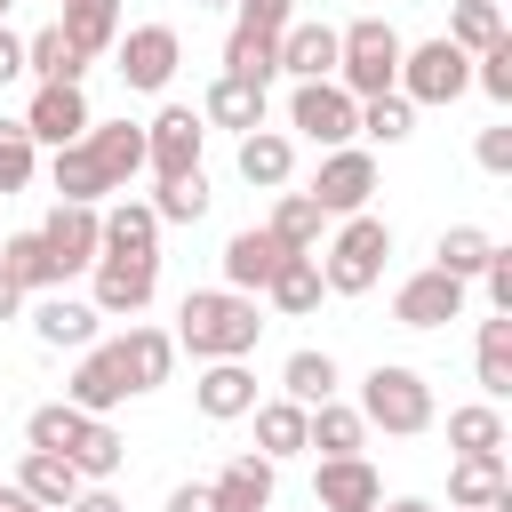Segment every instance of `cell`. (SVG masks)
Wrapping results in <instances>:
<instances>
[{
	"mask_svg": "<svg viewBox=\"0 0 512 512\" xmlns=\"http://www.w3.org/2000/svg\"><path fill=\"white\" fill-rule=\"evenodd\" d=\"M136 168H144V128H128V120H96L80 144H64V152H56L48 184H56V200L96 208L104 192H128V176H136Z\"/></svg>",
	"mask_w": 512,
	"mask_h": 512,
	"instance_id": "1",
	"label": "cell"
},
{
	"mask_svg": "<svg viewBox=\"0 0 512 512\" xmlns=\"http://www.w3.org/2000/svg\"><path fill=\"white\" fill-rule=\"evenodd\" d=\"M256 336H264V312L256 296H232V288H192L176 312V344L192 360H248Z\"/></svg>",
	"mask_w": 512,
	"mask_h": 512,
	"instance_id": "2",
	"label": "cell"
},
{
	"mask_svg": "<svg viewBox=\"0 0 512 512\" xmlns=\"http://www.w3.org/2000/svg\"><path fill=\"white\" fill-rule=\"evenodd\" d=\"M360 424H376V432H392V440L432 432V384H424V368L376 360V368L360 376Z\"/></svg>",
	"mask_w": 512,
	"mask_h": 512,
	"instance_id": "3",
	"label": "cell"
},
{
	"mask_svg": "<svg viewBox=\"0 0 512 512\" xmlns=\"http://www.w3.org/2000/svg\"><path fill=\"white\" fill-rule=\"evenodd\" d=\"M400 32L384 24V16H360V24H344L336 32V88L352 96V104H368V96H392V80H400Z\"/></svg>",
	"mask_w": 512,
	"mask_h": 512,
	"instance_id": "4",
	"label": "cell"
},
{
	"mask_svg": "<svg viewBox=\"0 0 512 512\" xmlns=\"http://www.w3.org/2000/svg\"><path fill=\"white\" fill-rule=\"evenodd\" d=\"M384 256H392V224L360 208V216L336 224L328 256H312V264H320V288H328V296H368V288L384 280Z\"/></svg>",
	"mask_w": 512,
	"mask_h": 512,
	"instance_id": "5",
	"label": "cell"
},
{
	"mask_svg": "<svg viewBox=\"0 0 512 512\" xmlns=\"http://www.w3.org/2000/svg\"><path fill=\"white\" fill-rule=\"evenodd\" d=\"M472 88V56L464 48H448V40H416V48H400V80H392V96H408V104H456Z\"/></svg>",
	"mask_w": 512,
	"mask_h": 512,
	"instance_id": "6",
	"label": "cell"
},
{
	"mask_svg": "<svg viewBox=\"0 0 512 512\" xmlns=\"http://www.w3.org/2000/svg\"><path fill=\"white\" fill-rule=\"evenodd\" d=\"M288 128L312 136L320 152H336V144L360 136V104H352L336 80H296V96H288Z\"/></svg>",
	"mask_w": 512,
	"mask_h": 512,
	"instance_id": "7",
	"label": "cell"
},
{
	"mask_svg": "<svg viewBox=\"0 0 512 512\" xmlns=\"http://www.w3.org/2000/svg\"><path fill=\"white\" fill-rule=\"evenodd\" d=\"M112 56H120V80L136 96H160L184 64V40H176V24H136L128 40H112Z\"/></svg>",
	"mask_w": 512,
	"mask_h": 512,
	"instance_id": "8",
	"label": "cell"
},
{
	"mask_svg": "<svg viewBox=\"0 0 512 512\" xmlns=\"http://www.w3.org/2000/svg\"><path fill=\"white\" fill-rule=\"evenodd\" d=\"M200 144H208V120L192 104H160L152 128H144V168L152 176H184V168H200Z\"/></svg>",
	"mask_w": 512,
	"mask_h": 512,
	"instance_id": "9",
	"label": "cell"
},
{
	"mask_svg": "<svg viewBox=\"0 0 512 512\" xmlns=\"http://www.w3.org/2000/svg\"><path fill=\"white\" fill-rule=\"evenodd\" d=\"M368 192H376V160H368L360 144H336V152L320 160V176H312V192H304V200H312L320 216H360V208H368Z\"/></svg>",
	"mask_w": 512,
	"mask_h": 512,
	"instance_id": "10",
	"label": "cell"
},
{
	"mask_svg": "<svg viewBox=\"0 0 512 512\" xmlns=\"http://www.w3.org/2000/svg\"><path fill=\"white\" fill-rule=\"evenodd\" d=\"M88 128H96V112H88V96H80L72 80L32 88V104H24V136H32V144H56V152H64V144H80Z\"/></svg>",
	"mask_w": 512,
	"mask_h": 512,
	"instance_id": "11",
	"label": "cell"
},
{
	"mask_svg": "<svg viewBox=\"0 0 512 512\" xmlns=\"http://www.w3.org/2000/svg\"><path fill=\"white\" fill-rule=\"evenodd\" d=\"M392 320L400 328H448V320H464V280H448L440 264L408 272L400 296H392Z\"/></svg>",
	"mask_w": 512,
	"mask_h": 512,
	"instance_id": "12",
	"label": "cell"
},
{
	"mask_svg": "<svg viewBox=\"0 0 512 512\" xmlns=\"http://www.w3.org/2000/svg\"><path fill=\"white\" fill-rule=\"evenodd\" d=\"M40 248H48L56 280H64V272H88V264H96V248H104V224H96V208H72V200H56V208H48V224H40Z\"/></svg>",
	"mask_w": 512,
	"mask_h": 512,
	"instance_id": "13",
	"label": "cell"
},
{
	"mask_svg": "<svg viewBox=\"0 0 512 512\" xmlns=\"http://www.w3.org/2000/svg\"><path fill=\"white\" fill-rule=\"evenodd\" d=\"M312 504H320V512H376V504H384V480H376L368 456H320Z\"/></svg>",
	"mask_w": 512,
	"mask_h": 512,
	"instance_id": "14",
	"label": "cell"
},
{
	"mask_svg": "<svg viewBox=\"0 0 512 512\" xmlns=\"http://www.w3.org/2000/svg\"><path fill=\"white\" fill-rule=\"evenodd\" d=\"M96 312H144L160 288V256H96Z\"/></svg>",
	"mask_w": 512,
	"mask_h": 512,
	"instance_id": "15",
	"label": "cell"
},
{
	"mask_svg": "<svg viewBox=\"0 0 512 512\" xmlns=\"http://www.w3.org/2000/svg\"><path fill=\"white\" fill-rule=\"evenodd\" d=\"M136 384H128V368H120V352L112 344H88L80 352V368H72V384H64V400L80 408V416H104V408H120Z\"/></svg>",
	"mask_w": 512,
	"mask_h": 512,
	"instance_id": "16",
	"label": "cell"
},
{
	"mask_svg": "<svg viewBox=\"0 0 512 512\" xmlns=\"http://www.w3.org/2000/svg\"><path fill=\"white\" fill-rule=\"evenodd\" d=\"M96 224H104V248L96 256H160V216H152V200H112V208H96Z\"/></svg>",
	"mask_w": 512,
	"mask_h": 512,
	"instance_id": "17",
	"label": "cell"
},
{
	"mask_svg": "<svg viewBox=\"0 0 512 512\" xmlns=\"http://www.w3.org/2000/svg\"><path fill=\"white\" fill-rule=\"evenodd\" d=\"M288 264V248L272 240V232H232L224 240V288L232 296H256V288H272V272Z\"/></svg>",
	"mask_w": 512,
	"mask_h": 512,
	"instance_id": "18",
	"label": "cell"
},
{
	"mask_svg": "<svg viewBox=\"0 0 512 512\" xmlns=\"http://www.w3.org/2000/svg\"><path fill=\"white\" fill-rule=\"evenodd\" d=\"M96 304H80V296H48V304H32V336L48 344V352H88L96 344Z\"/></svg>",
	"mask_w": 512,
	"mask_h": 512,
	"instance_id": "19",
	"label": "cell"
},
{
	"mask_svg": "<svg viewBox=\"0 0 512 512\" xmlns=\"http://www.w3.org/2000/svg\"><path fill=\"white\" fill-rule=\"evenodd\" d=\"M192 400H200V416H208V424H232V416H248V408H256V376H248L240 360H208V368H200V384H192Z\"/></svg>",
	"mask_w": 512,
	"mask_h": 512,
	"instance_id": "20",
	"label": "cell"
},
{
	"mask_svg": "<svg viewBox=\"0 0 512 512\" xmlns=\"http://www.w3.org/2000/svg\"><path fill=\"white\" fill-rule=\"evenodd\" d=\"M504 496H512L504 456H456V464H448V504H456V512H496Z\"/></svg>",
	"mask_w": 512,
	"mask_h": 512,
	"instance_id": "21",
	"label": "cell"
},
{
	"mask_svg": "<svg viewBox=\"0 0 512 512\" xmlns=\"http://www.w3.org/2000/svg\"><path fill=\"white\" fill-rule=\"evenodd\" d=\"M216 512H272V456H232L216 480H208Z\"/></svg>",
	"mask_w": 512,
	"mask_h": 512,
	"instance_id": "22",
	"label": "cell"
},
{
	"mask_svg": "<svg viewBox=\"0 0 512 512\" xmlns=\"http://www.w3.org/2000/svg\"><path fill=\"white\" fill-rule=\"evenodd\" d=\"M280 72L288 80H336V24H288L280 32Z\"/></svg>",
	"mask_w": 512,
	"mask_h": 512,
	"instance_id": "23",
	"label": "cell"
},
{
	"mask_svg": "<svg viewBox=\"0 0 512 512\" xmlns=\"http://www.w3.org/2000/svg\"><path fill=\"white\" fill-rule=\"evenodd\" d=\"M112 352H120V368H128L136 392L168 384V368H176V336L168 328H128V336H112Z\"/></svg>",
	"mask_w": 512,
	"mask_h": 512,
	"instance_id": "24",
	"label": "cell"
},
{
	"mask_svg": "<svg viewBox=\"0 0 512 512\" xmlns=\"http://www.w3.org/2000/svg\"><path fill=\"white\" fill-rule=\"evenodd\" d=\"M16 488H24V496H32L40 512H64V504H72V496H80L88 480H80V472H72L64 456H40V448H24V464H16Z\"/></svg>",
	"mask_w": 512,
	"mask_h": 512,
	"instance_id": "25",
	"label": "cell"
},
{
	"mask_svg": "<svg viewBox=\"0 0 512 512\" xmlns=\"http://www.w3.org/2000/svg\"><path fill=\"white\" fill-rule=\"evenodd\" d=\"M56 32L96 64L112 40H120V0H64V16H56Z\"/></svg>",
	"mask_w": 512,
	"mask_h": 512,
	"instance_id": "26",
	"label": "cell"
},
{
	"mask_svg": "<svg viewBox=\"0 0 512 512\" xmlns=\"http://www.w3.org/2000/svg\"><path fill=\"white\" fill-rule=\"evenodd\" d=\"M360 440H368L360 408H344V400L304 408V448H320V456H360Z\"/></svg>",
	"mask_w": 512,
	"mask_h": 512,
	"instance_id": "27",
	"label": "cell"
},
{
	"mask_svg": "<svg viewBox=\"0 0 512 512\" xmlns=\"http://www.w3.org/2000/svg\"><path fill=\"white\" fill-rule=\"evenodd\" d=\"M200 120H216V128H264V88L256 80H232V72H216V88H208V104H200Z\"/></svg>",
	"mask_w": 512,
	"mask_h": 512,
	"instance_id": "28",
	"label": "cell"
},
{
	"mask_svg": "<svg viewBox=\"0 0 512 512\" xmlns=\"http://www.w3.org/2000/svg\"><path fill=\"white\" fill-rule=\"evenodd\" d=\"M288 168H296V144H288L280 128H248V136H240V176H248V184L280 192V184H288Z\"/></svg>",
	"mask_w": 512,
	"mask_h": 512,
	"instance_id": "29",
	"label": "cell"
},
{
	"mask_svg": "<svg viewBox=\"0 0 512 512\" xmlns=\"http://www.w3.org/2000/svg\"><path fill=\"white\" fill-rule=\"evenodd\" d=\"M448 448H456V456H504V408H496V400L448 408Z\"/></svg>",
	"mask_w": 512,
	"mask_h": 512,
	"instance_id": "30",
	"label": "cell"
},
{
	"mask_svg": "<svg viewBox=\"0 0 512 512\" xmlns=\"http://www.w3.org/2000/svg\"><path fill=\"white\" fill-rule=\"evenodd\" d=\"M24 72H32L40 88H48V80H72V88H80V72H88V56H80V48H72V40L56 32V24H40V32L24 40Z\"/></svg>",
	"mask_w": 512,
	"mask_h": 512,
	"instance_id": "31",
	"label": "cell"
},
{
	"mask_svg": "<svg viewBox=\"0 0 512 512\" xmlns=\"http://www.w3.org/2000/svg\"><path fill=\"white\" fill-rule=\"evenodd\" d=\"M64 464H72V472H80V480H112V472H120V464H128V440H120V432H112V424H104V416H88V424H80V440H72V456H64Z\"/></svg>",
	"mask_w": 512,
	"mask_h": 512,
	"instance_id": "32",
	"label": "cell"
},
{
	"mask_svg": "<svg viewBox=\"0 0 512 512\" xmlns=\"http://www.w3.org/2000/svg\"><path fill=\"white\" fill-rule=\"evenodd\" d=\"M320 224H328V216H320V208H312L304 192H280V200H272V224H264V232H272V240H280L288 256H312V248H320Z\"/></svg>",
	"mask_w": 512,
	"mask_h": 512,
	"instance_id": "33",
	"label": "cell"
},
{
	"mask_svg": "<svg viewBox=\"0 0 512 512\" xmlns=\"http://www.w3.org/2000/svg\"><path fill=\"white\" fill-rule=\"evenodd\" d=\"M488 256H496V240H488L480 224H448V232H440V248H432V264H440L448 280H464V288L480 280V264H488Z\"/></svg>",
	"mask_w": 512,
	"mask_h": 512,
	"instance_id": "34",
	"label": "cell"
},
{
	"mask_svg": "<svg viewBox=\"0 0 512 512\" xmlns=\"http://www.w3.org/2000/svg\"><path fill=\"white\" fill-rule=\"evenodd\" d=\"M256 416V456H304V408L296 400H264V408H248Z\"/></svg>",
	"mask_w": 512,
	"mask_h": 512,
	"instance_id": "35",
	"label": "cell"
},
{
	"mask_svg": "<svg viewBox=\"0 0 512 512\" xmlns=\"http://www.w3.org/2000/svg\"><path fill=\"white\" fill-rule=\"evenodd\" d=\"M272 312H288V320H304V312H320V264L312 256H288L280 272H272Z\"/></svg>",
	"mask_w": 512,
	"mask_h": 512,
	"instance_id": "36",
	"label": "cell"
},
{
	"mask_svg": "<svg viewBox=\"0 0 512 512\" xmlns=\"http://www.w3.org/2000/svg\"><path fill=\"white\" fill-rule=\"evenodd\" d=\"M280 392H288L296 408H320V400H336V360H328V352H288V368H280Z\"/></svg>",
	"mask_w": 512,
	"mask_h": 512,
	"instance_id": "37",
	"label": "cell"
},
{
	"mask_svg": "<svg viewBox=\"0 0 512 512\" xmlns=\"http://www.w3.org/2000/svg\"><path fill=\"white\" fill-rule=\"evenodd\" d=\"M80 408L72 400H48V408H32L24 416V448H40V456H72V440H80Z\"/></svg>",
	"mask_w": 512,
	"mask_h": 512,
	"instance_id": "38",
	"label": "cell"
},
{
	"mask_svg": "<svg viewBox=\"0 0 512 512\" xmlns=\"http://www.w3.org/2000/svg\"><path fill=\"white\" fill-rule=\"evenodd\" d=\"M448 48H464V56H480V48H496L504 40V16H496V0H456L448 8V32H440Z\"/></svg>",
	"mask_w": 512,
	"mask_h": 512,
	"instance_id": "39",
	"label": "cell"
},
{
	"mask_svg": "<svg viewBox=\"0 0 512 512\" xmlns=\"http://www.w3.org/2000/svg\"><path fill=\"white\" fill-rule=\"evenodd\" d=\"M152 216H160V224H200V216H208V176H200V168H184V176H160V192H152Z\"/></svg>",
	"mask_w": 512,
	"mask_h": 512,
	"instance_id": "40",
	"label": "cell"
},
{
	"mask_svg": "<svg viewBox=\"0 0 512 512\" xmlns=\"http://www.w3.org/2000/svg\"><path fill=\"white\" fill-rule=\"evenodd\" d=\"M480 392H488V400L512 392V312L480 320Z\"/></svg>",
	"mask_w": 512,
	"mask_h": 512,
	"instance_id": "41",
	"label": "cell"
},
{
	"mask_svg": "<svg viewBox=\"0 0 512 512\" xmlns=\"http://www.w3.org/2000/svg\"><path fill=\"white\" fill-rule=\"evenodd\" d=\"M0 280H16V288H56V264H48L40 232H16V240H0Z\"/></svg>",
	"mask_w": 512,
	"mask_h": 512,
	"instance_id": "42",
	"label": "cell"
},
{
	"mask_svg": "<svg viewBox=\"0 0 512 512\" xmlns=\"http://www.w3.org/2000/svg\"><path fill=\"white\" fill-rule=\"evenodd\" d=\"M32 168H40V144L24 136V120H0V200H8V192H24V184H32Z\"/></svg>",
	"mask_w": 512,
	"mask_h": 512,
	"instance_id": "43",
	"label": "cell"
},
{
	"mask_svg": "<svg viewBox=\"0 0 512 512\" xmlns=\"http://www.w3.org/2000/svg\"><path fill=\"white\" fill-rule=\"evenodd\" d=\"M360 136H376V144L416 136V104H408V96H368V104H360Z\"/></svg>",
	"mask_w": 512,
	"mask_h": 512,
	"instance_id": "44",
	"label": "cell"
},
{
	"mask_svg": "<svg viewBox=\"0 0 512 512\" xmlns=\"http://www.w3.org/2000/svg\"><path fill=\"white\" fill-rule=\"evenodd\" d=\"M472 88H480V96H496V104H512V32H504L496 48H480V56H472Z\"/></svg>",
	"mask_w": 512,
	"mask_h": 512,
	"instance_id": "45",
	"label": "cell"
},
{
	"mask_svg": "<svg viewBox=\"0 0 512 512\" xmlns=\"http://www.w3.org/2000/svg\"><path fill=\"white\" fill-rule=\"evenodd\" d=\"M232 8H240L232 32H256V40H280L296 24V0H232Z\"/></svg>",
	"mask_w": 512,
	"mask_h": 512,
	"instance_id": "46",
	"label": "cell"
},
{
	"mask_svg": "<svg viewBox=\"0 0 512 512\" xmlns=\"http://www.w3.org/2000/svg\"><path fill=\"white\" fill-rule=\"evenodd\" d=\"M472 152H480V168H488V176H512V128H504V120H496V128H480V144H472Z\"/></svg>",
	"mask_w": 512,
	"mask_h": 512,
	"instance_id": "47",
	"label": "cell"
},
{
	"mask_svg": "<svg viewBox=\"0 0 512 512\" xmlns=\"http://www.w3.org/2000/svg\"><path fill=\"white\" fill-rule=\"evenodd\" d=\"M480 280H488V304H496V312H512V248H496V256L480 264Z\"/></svg>",
	"mask_w": 512,
	"mask_h": 512,
	"instance_id": "48",
	"label": "cell"
},
{
	"mask_svg": "<svg viewBox=\"0 0 512 512\" xmlns=\"http://www.w3.org/2000/svg\"><path fill=\"white\" fill-rule=\"evenodd\" d=\"M64 512H128V504H120V496H112L104 480H88V488H80V496H72Z\"/></svg>",
	"mask_w": 512,
	"mask_h": 512,
	"instance_id": "49",
	"label": "cell"
},
{
	"mask_svg": "<svg viewBox=\"0 0 512 512\" xmlns=\"http://www.w3.org/2000/svg\"><path fill=\"white\" fill-rule=\"evenodd\" d=\"M168 512H216V496L200 480H184V488H168Z\"/></svg>",
	"mask_w": 512,
	"mask_h": 512,
	"instance_id": "50",
	"label": "cell"
},
{
	"mask_svg": "<svg viewBox=\"0 0 512 512\" xmlns=\"http://www.w3.org/2000/svg\"><path fill=\"white\" fill-rule=\"evenodd\" d=\"M16 72H24V40H16V32H8V24H0V88H8V80H16Z\"/></svg>",
	"mask_w": 512,
	"mask_h": 512,
	"instance_id": "51",
	"label": "cell"
},
{
	"mask_svg": "<svg viewBox=\"0 0 512 512\" xmlns=\"http://www.w3.org/2000/svg\"><path fill=\"white\" fill-rule=\"evenodd\" d=\"M0 512H40V504H32V496H24L16 480H0Z\"/></svg>",
	"mask_w": 512,
	"mask_h": 512,
	"instance_id": "52",
	"label": "cell"
},
{
	"mask_svg": "<svg viewBox=\"0 0 512 512\" xmlns=\"http://www.w3.org/2000/svg\"><path fill=\"white\" fill-rule=\"evenodd\" d=\"M16 312H24V288H16V280H0V320H16Z\"/></svg>",
	"mask_w": 512,
	"mask_h": 512,
	"instance_id": "53",
	"label": "cell"
},
{
	"mask_svg": "<svg viewBox=\"0 0 512 512\" xmlns=\"http://www.w3.org/2000/svg\"><path fill=\"white\" fill-rule=\"evenodd\" d=\"M376 512H432L424 496H392V504H376Z\"/></svg>",
	"mask_w": 512,
	"mask_h": 512,
	"instance_id": "54",
	"label": "cell"
},
{
	"mask_svg": "<svg viewBox=\"0 0 512 512\" xmlns=\"http://www.w3.org/2000/svg\"><path fill=\"white\" fill-rule=\"evenodd\" d=\"M200 8H232V0H200Z\"/></svg>",
	"mask_w": 512,
	"mask_h": 512,
	"instance_id": "55",
	"label": "cell"
},
{
	"mask_svg": "<svg viewBox=\"0 0 512 512\" xmlns=\"http://www.w3.org/2000/svg\"><path fill=\"white\" fill-rule=\"evenodd\" d=\"M8 8H16V0H0V16H8Z\"/></svg>",
	"mask_w": 512,
	"mask_h": 512,
	"instance_id": "56",
	"label": "cell"
},
{
	"mask_svg": "<svg viewBox=\"0 0 512 512\" xmlns=\"http://www.w3.org/2000/svg\"><path fill=\"white\" fill-rule=\"evenodd\" d=\"M504 504H512V496H504ZM504 504H496V512H504Z\"/></svg>",
	"mask_w": 512,
	"mask_h": 512,
	"instance_id": "57",
	"label": "cell"
}]
</instances>
